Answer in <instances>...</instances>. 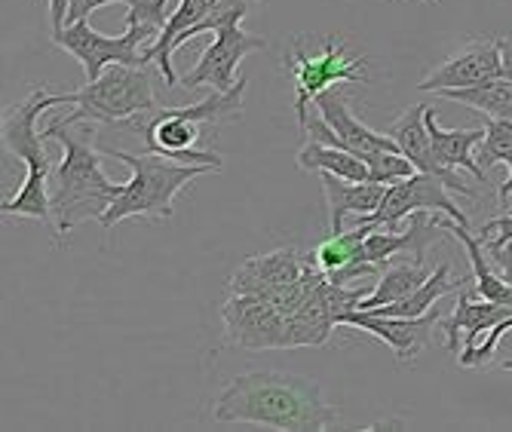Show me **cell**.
<instances>
[{
  "label": "cell",
  "mask_w": 512,
  "mask_h": 432,
  "mask_svg": "<svg viewBox=\"0 0 512 432\" xmlns=\"http://www.w3.org/2000/svg\"><path fill=\"white\" fill-rule=\"evenodd\" d=\"M218 423H249L267 429H329L338 411L322 399L313 377L283 371H249L227 383L215 399Z\"/></svg>",
  "instance_id": "cell-1"
},
{
  "label": "cell",
  "mask_w": 512,
  "mask_h": 432,
  "mask_svg": "<svg viewBox=\"0 0 512 432\" xmlns=\"http://www.w3.org/2000/svg\"><path fill=\"white\" fill-rule=\"evenodd\" d=\"M46 138L62 144V163L50 175V209L56 233H71L83 221L102 218L108 206L123 194L126 184H114L102 169V154L92 144L89 120L80 123H59L53 120L43 129Z\"/></svg>",
  "instance_id": "cell-2"
},
{
  "label": "cell",
  "mask_w": 512,
  "mask_h": 432,
  "mask_svg": "<svg viewBox=\"0 0 512 432\" xmlns=\"http://www.w3.org/2000/svg\"><path fill=\"white\" fill-rule=\"evenodd\" d=\"M65 95H56L46 86H37L28 92V99L13 105L4 114V123H0V138H4L7 154H13L16 160H22L25 166V181L19 187V194L13 200L0 203V212L13 215V218H34V221H50L53 209H50V157H46L43 141L46 135L37 132V117L50 108H62Z\"/></svg>",
  "instance_id": "cell-3"
},
{
  "label": "cell",
  "mask_w": 512,
  "mask_h": 432,
  "mask_svg": "<svg viewBox=\"0 0 512 432\" xmlns=\"http://www.w3.org/2000/svg\"><path fill=\"white\" fill-rule=\"evenodd\" d=\"M243 92H246V77L237 80L234 89H215L209 99L191 108H154L132 117L135 126L142 129V138L151 154H163L178 163H203L212 166L215 172L224 169V160L212 151H197L200 141V126L203 123H224L237 120L243 114Z\"/></svg>",
  "instance_id": "cell-4"
},
{
  "label": "cell",
  "mask_w": 512,
  "mask_h": 432,
  "mask_svg": "<svg viewBox=\"0 0 512 432\" xmlns=\"http://www.w3.org/2000/svg\"><path fill=\"white\" fill-rule=\"evenodd\" d=\"M108 157L126 163L132 169V178L126 181L123 194L108 206V212L99 218L105 230L126 218H172V203L194 178L215 172L203 163H178L163 154H126V151H105Z\"/></svg>",
  "instance_id": "cell-5"
},
{
  "label": "cell",
  "mask_w": 512,
  "mask_h": 432,
  "mask_svg": "<svg viewBox=\"0 0 512 432\" xmlns=\"http://www.w3.org/2000/svg\"><path fill=\"white\" fill-rule=\"evenodd\" d=\"M286 74L295 83V117L298 126H307V105L316 102V95L325 89H335L338 83H368V59L353 56L347 50L344 37H322L316 50L304 43V34L292 37L286 59H283Z\"/></svg>",
  "instance_id": "cell-6"
},
{
  "label": "cell",
  "mask_w": 512,
  "mask_h": 432,
  "mask_svg": "<svg viewBox=\"0 0 512 432\" xmlns=\"http://www.w3.org/2000/svg\"><path fill=\"white\" fill-rule=\"evenodd\" d=\"M65 105L74 111L59 123H123L145 111H154V77L145 65H111L99 80L86 83L77 92H62Z\"/></svg>",
  "instance_id": "cell-7"
},
{
  "label": "cell",
  "mask_w": 512,
  "mask_h": 432,
  "mask_svg": "<svg viewBox=\"0 0 512 432\" xmlns=\"http://www.w3.org/2000/svg\"><path fill=\"white\" fill-rule=\"evenodd\" d=\"M157 37L154 31L142 28V25H126V31L120 37H108L99 34L89 25V19L71 22L59 31H53V43L62 46L65 53H71L86 74V83L99 80L105 74V68L111 65H148L145 53H138V46L145 40Z\"/></svg>",
  "instance_id": "cell-8"
},
{
  "label": "cell",
  "mask_w": 512,
  "mask_h": 432,
  "mask_svg": "<svg viewBox=\"0 0 512 432\" xmlns=\"http://www.w3.org/2000/svg\"><path fill=\"white\" fill-rule=\"evenodd\" d=\"M414 212H442V215L454 218L457 224L470 227V218L463 215L454 206V200L448 197V184L442 178H436V175H427V172H414L408 178H399V181L387 184V194H384L381 206L368 218H362L359 224L399 230V224Z\"/></svg>",
  "instance_id": "cell-9"
},
{
  "label": "cell",
  "mask_w": 512,
  "mask_h": 432,
  "mask_svg": "<svg viewBox=\"0 0 512 432\" xmlns=\"http://www.w3.org/2000/svg\"><path fill=\"white\" fill-rule=\"evenodd\" d=\"M227 344L243 350H289V316L255 295H234L221 307Z\"/></svg>",
  "instance_id": "cell-10"
},
{
  "label": "cell",
  "mask_w": 512,
  "mask_h": 432,
  "mask_svg": "<svg viewBox=\"0 0 512 432\" xmlns=\"http://www.w3.org/2000/svg\"><path fill=\"white\" fill-rule=\"evenodd\" d=\"M267 40L264 37H255V34H246L240 28V22H230L224 28L215 31V40L206 46V53L200 56V62L194 65V71H188L181 77L178 86L184 89H197V86H212V89H234L237 80V68L240 62L255 53V50H264Z\"/></svg>",
  "instance_id": "cell-11"
},
{
  "label": "cell",
  "mask_w": 512,
  "mask_h": 432,
  "mask_svg": "<svg viewBox=\"0 0 512 432\" xmlns=\"http://www.w3.org/2000/svg\"><path fill=\"white\" fill-rule=\"evenodd\" d=\"M442 319V310L433 307L427 310L424 316H381L375 310H350L344 316L341 325H353L365 334H375V338H381L399 362H411L421 356L427 347H430V338H433V328L439 325Z\"/></svg>",
  "instance_id": "cell-12"
},
{
  "label": "cell",
  "mask_w": 512,
  "mask_h": 432,
  "mask_svg": "<svg viewBox=\"0 0 512 432\" xmlns=\"http://www.w3.org/2000/svg\"><path fill=\"white\" fill-rule=\"evenodd\" d=\"M307 258H301L295 249H276L267 255H252L246 258L237 273L230 276V295H255L273 304L279 295L286 292L292 282L304 276Z\"/></svg>",
  "instance_id": "cell-13"
},
{
  "label": "cell",
  "mask_w": 512,
  "mask_h": 432,
  "mask_svg": "<svg viewBox=\"0 0 512 432\" xmlns=\"http://www.w3.org/2000/svg\"><path fill=\"white\" fill-rule=\"evenodd\" d=\"M494 77H503L500 40L482 37V40H470L460 53L445 59L430 77L417 83V89H424V92L463 89V86H476V83H485Z\"/></svg>",
  "instance_id": "cell-14"
},
{
  "label": "cell",
  "mask_w": 512,
  "mask_h": 432,
  "mask_svg": "<svg viewBox=\"0 0 512 432\" xmlns=\"http://www.w3.org/2000/svg\"><path fill=\"white\" fill-rule=\"evenodd\" d=\"M427 108L430 105H411L408 111H402V117H396L384 132L399 144V151L414 163L417 172H427V175H436L448 184V190L454 194H463V197H476L467 184H460L457 175L451 169H445L433 151V138H430V129H427Z\"/></svg>",
  "instance_id": "cell-15"
},
{
  "label": "cell",
  "mask_w": 512,
  "mask_h": 432,
  "mask_svg": "<svg viewBox=\"0 0 512 432\" xmlns=\"http://www.w3.org/2000/svg\"><path fill=\"white\" fill-rule=\"evenodd\" d=\"M319 184H322V194H325V203H329V227L332 233H341L344 230V218L353 215L356 224L362 218H368L375 212L387 194V184H378V181H347L341 175H332V172H319Z\"/></svg>",
  "instance_id": "cell-16"
},
{
  "label": "cell",
  "mask_w": 512,
  "mask_h": 432,
  "mask_svg": "<svg viewBox=\"0 0 512 432\" xmlns=\"http://www.w3.org/2000/svg\"><path fill=\"white\" fill-rule=\"evenodd\" d=\"M506 316H512V304L488 301V298H482V295H476V298H473L470 292H463V288H460L457 307H454V316L442 322L448 353H454V356H457V338H460V331H467V350H463V353L476 350L479 334L491 331V328H494L497 322H503Z\"/></svg>",
  "instance_id": "cell-17"
},
{
  "label": "cell",
  "mask_w": 512,
  "mask_h": 432,
  "mask_svg": "<svg viewBox=\"0 0 512 432\" xmlns=\"http://www.w3.org/2000/svg\"><path fill=\"white\" fill-rule=\"evenodd\" d=\"M206 16H209V0H178L175 13H169V19H166V25L160 28L154 46H148V50H145L148 65H157V68H160L163 83H166L169 89H175V86L181 83V80L175 77V71H172V53L181 46V37L188 34L194 25H200Z\"/></svg>",
  "instance_id": "cell-18"
},
{
  "label": "cell",
  "mask_w": 512,
  "mask_h": 432,
  "mask_svg": "<svg viewBox=\"0 0 512 432\" xmlns=\"http://www.w3.org/2000/svg\"><path fill=\"white\" fill-rule=\"evenodd\" d=\"M427 129H430V138H433V151H436V157H439V163L445 169H451V172L454 169H467L482 184L488 181L485 169L473 160V148L485 141V129H442L433 108H427Z\"/></svg>",
  "instance_id": "cell-19"
},
{
  "label": "cell",
  "mask_w": 512,
  "mask_h": 432,
  "mask_svg": "<svg viewBox=\"0 0 512 432\" xmlns=\"http://www.w3.org/2000/svg\"><path fill=\"white\" fill-rule=\"evenodd\" d=\"M442 99L467 105L482 117L494 120H512V80L509 77H494L476 86H463V89H442Z\"/></svg>",
  "instance_id": "cell-20"
},
{
  "label": "cell",
  "mask_w": 512,
  "mask_h": 432,
  "mask_svg": "<svg viewBox=\"0 0 512 432\" xmlns=\"http://www.w3.org/2000/svg\"><path fill=\"white\" fill-rule=\"evenodd\" d=\"M445 227L448 233H454L463 246H467V255H470V264H473V285H476V295L488 298V301H500V304H512V285L503 279V273H494L485 252H482V239L470 233L467 224H457L454 218H445Z\"/></svg>",
  "instance_id": "cell-21"
},
{
  "label": "cell",
  "mask_w": 512,
  "mask_h": 432,
  "mask_svg": "<svg viewBox=\"0 0 512 432\" xmlns=\"http://www.w3.org/2000/svg\"><path fill=\"white\" fill-rule=\"evenodd\" d=\"M298 169L304 172H332L347 181H368V163L344 148H332V144H322L316 138H307L304 148L298 151Z\"/></svg>",
  "instance_id": "cell-22"
},
{
  "label": "cell",
  "mask_w": 512,
  "mask_h": 432,
  "mask_svg": "<svg viewBox=\"0 0 512 432\" xmlns=\"http://www.w3.org/2000/svg\"><path fill=\"white\" fill-rule=\"evenodd\" d=\"M470 279V276H467ZM467 279H451V270H448V264H439L433 273H430V279L417 288V292H411L408 298H402V301H396V304H387V307H378L375 313H381V316H405V319H411V316H424L427 310H433L436 304H439V298H445V295H451V292H460L463 288V282Z\"/></svg>",
  "instance_id": "cell-23"
},
{
  "label": "cell",
  "mask_w": 512,
  "mask_h": 432,
  "mask_svg": "<svg viewBox=\"0 0 512 432\" xmlns=\"http://www.w3.org/2000/svg\"><path fill=\"white\" fill-rule=\"evenodd\" d=\"M430 279V270L424 267V261H411V264H399V267H390L381 282L375 285V292H371L359 310H378V307H387V304H396L402 298H408L411 292H417L424 282Z\"/></svg>",
  "instance_id": "cell-24"
},
{
  "label": "cell",
  "mask_w": 512,
  "mask_h": 432,
  "mask_svg": "<svg viewBox=\"0 0 512 432\" xmlns=\"http://www.w3.org/2000/svg\"><path fill=\"white\" fill-rule=\"evenodd\" d=\"M479 166H506V181L500 184V203L506 206L512 197V120L485 117V141L479 144Z\"/></svg>",
  "instance_id": "cell-25"
},
{
  "label": "cell",
  "mask_w": 512,
  "mask_h": 432,
  "mask_svg": "<svg viewBox=\"0 0 512 432\" xmlns=\"http://www.w3.org/2000/svg\"><path fill=\"white\" fill-rule=\"evenodd\" d=\"M255 4H258V0H209V16L181 37V46L188 40H194L197 34H206V31L215 34L218 28H224L230 22H243Z\"/></svg>",
  "instance_id": "cell-26"
},
{
  "label": "cell",
  "mask_w": 512,
  "mask_h": 432,
  "mask_svg": "<svg viewBox=\"0 0 512 432\" xmlns=\"http://www.w3.org/2000/svg\"><path fill=\"white\" fill-rule=\"evenodd\" d=\"M368 163V181H378V184H393L399 178L414 175V163L402 154V151H381V154H371L365 157Z\"/></svg>",
  "instance_id": "cell-27"
},
{
  "label": "cell",
  "mask_w": 512,
  "mask_h": 432,
  "mask_svg": "<svg viewBox=\"0 0 512 432\" xmlns=\"http://www.w3.org/2000/svg\"><path fill=\"white\" fill-rule=\"evenodd\" d=\"M166 4L169 0H129V16L126 25H142L154 34H160V28L166 25Z\"/></svg>",
  "instance_id": "cell-28"
},
{
  "label": "cell",
  "mask_w": 512,
  "mask_h": 432,
  "mask_svg": "<svg viewBox=\"0 0 512 432\" xmlns=\"http://www.w3.org/2000/svg\"><path fill=\"white\" fill-rule=\"evenodd\" d=\"M108 4H129V0H71L65 25L80 22V19H89V16L96 13L99 7H108Z\"/></svg>",
  "instance_id": "cell-29"
},
{
  "label": "cell",
  "mask_w": 512,
  "mask_h": 432,
  "mask_svg": "<svg viewBox=\"0 0 512 432\" xmlns=\"http://www.w3.org/2000/svg\"><path fill=\"white\" fill-rule=\"evenodd\" d=\"M68 7H71V0H50V25H53V31L65 28Z\"/></svg>",
  "instance_id": "cell-30"
},
{
  "label": "cell",
  "mask_w": 512,
  "mask_h": 432,
  "mask_svg": "<svg viewBox=\"0 0 512 432\" xmlns=\"http://www.w3.org/2000/svg\"><path fill=\"white\" fill-rule=\"evenodd\" d=\"M491 255H494V261H497V267H500L503 279L512 285V243H506L503 249H497V252H491Z\"/></svg>",
  "instance_id": "cell-31"
},
{
  "label": "cell",
  "mask_w": 512,
  "mask_h": 432,
  "mask_svg": "<svg viewBox=\"0 0 512 432\" xmlns=\"http://www.w3.org/2000/svg\"><path fill=\"white\" fill-rule=\"evenodd\" d=\"M500 59H503V77L512 80V37H500Z\"/></svg>",
  "instance_id": "cell-32"
},
{
  "label": "cell",
  "mask_w": 512,
  "mask_h": 432,
  "mask_svg": "<svg viewBox=\"0 0 512 432\" xmlns=\"http://www.w3.org/2000/svg\"><path fill=\"white\" fill-rule=\"evenodd\" d=\"M503 368H506V371H512V359H509V362H503Z\"/></svg>",
  "instance_id": "cell-33"
},
{
  "label": "cell",
  "mask_w": 512,
  "mask_h": 432,
  "mask_svg": "<svg viewBox=\"0 0 512 432\" xmlns=\"http://www.w3.org/2000/svg\"><path fill=\"white\" fill-rule=\"evenodd\" d=\"M424 4H427V0H424ZM430 4H436V0H430Z\"/></svg>",
  "instance_id": "cell-34"
}]
</instances>
